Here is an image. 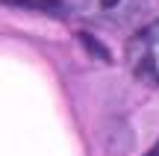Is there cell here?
Listing matches in <instances>:
<instances>
[{
    "mask_svg": "<svg viewBox=\"0 0 159 156\" xmlns=\"http://www.w3.org/2000/svg\"><path fill=\"white\" fill-rule=\"evenodd\" d=\"M127 65L136 80L159 88V18L133 33L127 41Z\"/></svg>",
    "mask_w": 159,
    "mask_h": 156,
    "instance_id": "6da1fadb",
    "label": "cell"
},
{
    "mask_svg": "<svg viewBox=\"0 0 159 156\" xmlns=\"http://www.w3.org/2000/svg\"><path fill=\"white\" fill-rule=\"evenodd\" d=\"M74 12L97 27H127L148 12V0H74Z\"/></svg>",
    "mask_w": 159,
    "mask_h": 156,
    "instance_id": "7a4b0ae2",
    "label": "cell"
}]
</instances>
